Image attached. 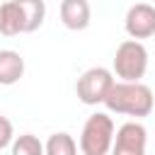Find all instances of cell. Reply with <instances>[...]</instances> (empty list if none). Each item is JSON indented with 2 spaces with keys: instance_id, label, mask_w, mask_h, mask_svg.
Here are the masks:
<instances>
[{
  "instance_id": "obj_1",
  "label": "cell",
  "mask_w": 155,
  "mask_h": 155,
  "mask_svg": "<svg viewBox=\"0 0 155 155\" xmlns=\"http://www.w3.org/2000/svg\"><path fill=\"white\" fill-rule=\"evenodd\" d=\"M104 107L111 111V114H126V116H136V119H143L153 111L155 107V97H153V90L143 82H114L107 99H104Z\"/></svg>"
},
{
  "instance_id": "obj_2",
  "label": "cell",
  "mask_w": 155,
  "mask_h": 155,
  "mask_svg": "<svg viewBox=\"0 0 155 155\" xmlns=\"http://www.w3.org/2000/svg\"><path fill=\"white\" fill-rule=\"evenodd\" d=\"M148 70V48L138 39H126L114 53V73L124 82H140Z\"/></svg>"
},
{
  "instance_id": "obj_3",
  "label": "cell",
  "mask_w": 155,
  "mask_h": 155,
  "mask_svg": "<svg viewBox=\"0 0 155 155\" xmlns=\"http://www.w3.org/2000/svg\"><path fill=\"white\" fill-rule=\"evenodd\" d=\"M114 145V121L109 114L97 111L92 114L80 133V150L82 155H107Z\"/></svg>"
},
{
  "instance_id": "obj_4",
  "label": "cell",
  "mask_w": 155,
  "mask_h": 155,
  "mask_svg": "<svg viewBox=\"0 0 155 155\" xmlns=\"http://www.w3.org/2000/svg\"><path fill=\"white\" fill-rule=\"evenodd\" d=\"M114 82H116V80H114L111 70H107V68H102V65L87 68V70L78 78V82H75V94H78V99H80L82 104H87V107L104 104V99H107V94H109V90H111Z\"/></svg>"
},
{
  "instance_id": "obj_5",
  "label": "cell",
  "mask_w": 155,
  "mask_h": 155,
  "mask_svg": "<svg viewBox=\"0 0 155 155\" xmlns=\"http://www.w3.org/2000/svg\"><path fill=\"white\" fill-rule=\"evenodd\" d=\"M145 143H148L145 126L138 121H126L114 133L111 155H145Z\"/></svg>"
},
{
  "instance_id": "obj_6",
  "label": "cell",
  "mask_w": 155,
  "mask_h": 155,
  "mask_svg": "<svg viewBox=\"0 0 155 155\" xmlns=\"http://www.w3.org/2000/svg\"><path fill=\"white\" fill-rule=\"evenodd\" d=\"M124 29L131 39H150L155 34V7L150 2H136L128 7Z\"/></svg>"
},
{
  "instance_id": "obj_7",
  "label": "cell",
  "mask_w": 155,
  "mask_h": 155,
  "mask_svg": "<svg viewBox=\"0 0 155 155\" xmlns=\"http://www.w3.org/2000/svg\"><path fill=\"white\" fill-rule=\"evenodd\" d=\"M92 10L87 0H61V22L70 31H82L90 27Z\"/></svg>"
},
{
  "instance_id": "obj_8",
  "label": "cell",
  "mask_w": 155,
  "mask_h": 155,
  "mask_svg": "<svg viewBox=\"0 0 155 155\" xmlns=\"http://www.w3.org/2000/svg\"><path fill=\"white\" fill-rule=\"evenodd\" d=\"M0 34L5 36L24 34V15L15 0H7L0 5Z\"/></svg>"
},
{
  "instance_id": "obj_9",
  "label": "cell",
  "mask_w": 155,
  "mask_h": 155,
  "mask_svg": "<svg viewBox=\"0 0 155 155\" xmlns=\"http://www.w3.org/2000/svg\"><path fill=\"white\" fill-rule=\"evenodd\" d=\"M22 75H24V58L12 48L0 51V85H15L19 82Z\"/></svg>"
},
{
  "instance_id": "obj_10",
  "label": "cell",
  "mask_w": 155,
  "mask_h": 155,
  "mask_svg": "<svg viewBox=\"0 0 155 155\" xmlns=\"http://www.w3.org/2000/svg\"><path fill=\"white\" fill-rule=\"evenodd\" d=\"M24 15V34L29 31H36L41 24H44V17H46V2L44 0H15Z\"/></svg>"
},
{
  "instance_id": "obj_11",
  "label": "cell",
  "mask_w": 155,
  "mask_h": 155,
  "mask_svg": "<svg viewBox=\"0 0 155 155\" xmlns=\"http://www.w3.org/2000/svg\"><path fill=\"white\" fill-rule=\"evenodd\" d=\"M44 148H46V155H78V143L65 131L48 136V140H46Z\"/></svg>"
},
{
  "instance_id": "obj_12",
  "label": "cell",
  "mask_w": 155,
  "mask_h": 155,
  "mask_svg": "<svg viewBox=\"0 0 155 155\" xmlns=\"http://www.w3.org/2000/svg\"><path fill=\"white\" fill-rule=\"evenodd\" d=\"M12 155H46V148L34 133H22L12 140Z\"/></svg>"
},
{
  "instance_id": "obj_13",
  "label": "cell",
  "mask_w": 155,
  "mask_h": 155,
  "mask_svg": "<svg viewBox=\"0 0 155 155\" xmlns=\"http://www.w3.org/2000/svg\"><path fill=\"white\" fill-rule=\"evenodd\" d=\"M15 140V128H12V121L7 116H0V150L12 145Z\"/></svg>"
}]
</instances>
